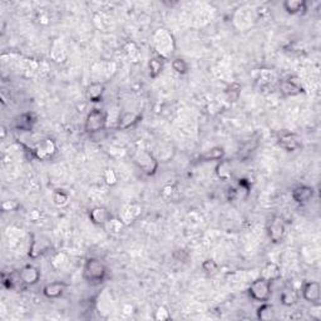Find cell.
Masks as SVG:
<instances>
[{
	"instance_id": "obj_27",
	"label": "cell",
	"mask_w": 321,
	"mask_h": 321,
	"mask_svg": "<svg viewBox=\"0 0 321 321\" xmlns=\"http://www.w3.org/2000/svg\"><path fill=\"white\" fill-rule=\"evenodd\" d=\"M35 118L32 113H24L17 118V128L20 130H32Z\"/></svg>"
},
{
	"instance_id": "obj_4",
	"label": "cell",
	"mask_w": 321,
	"mask_h": 321,
	"mask_svg": "<svg viewBox=\"0 0 321 321\" xmlns=\"http://www.w3.org/2000/svg\"><path fill=\"white\" fill-rule=\"evenodd\" d=\"M249 295L252 300L257 302L268 301L271 296V283L262 278H258L250 285Z\"/></svg>"
},
{
	"instance_id": "obj_2",
	"label": "cell",
	"mask_w": 321,
	"mask_h": 321,
	"mask_svg": "<svg viewBox=\"0 0 321 321\" xmlns=\"http://www.w3.org/2000/svg\"><path fill=\"white\" fill-rule=\"evenodd\" d=\"M153 43H155L158 56L162 59L169 58L173 54L174 49H176L173 35L167 29H163V28L157 29L156 33L153 34Z\"/></svg>"
},
{
	"instance_id": "obj_32",
	"label": "cell",
	"mask_w": 321,
	"mask_h": 321,
	"mask_svg": "<svg viewBox=\"0 0 321 321\" xmlns=\"http://www.w3.org/2000/svg\"><path fill=\"white\" fill-rule=\"evenodd\" d=\"M124 51H126L127 56H128L133 62H137L138 59L141 58V53L140 51H138L137 45H135L134 43H132V41H128V43L124 45Z\"/></svg>"
},
{
	"instance_id": "obj_33",
	"label": "cell",
	"mask_w": 321,
	"mask_h": 321,
	"mask_svg": "<svg viewBox=\"0 0 321 321\" xmlns=\"http://www.w3.org/2000/svg\"><path fill=\"white\" fill-rule=\"evenodd\" d=\"M103 179L108 186H116L117 182H118V177H117L116 171L113 168H107L104 171Z\"/></svg>"
},
{
	"instance_id": "obj_10",
	"label": "cell",
	"mask_w": 321,
	"mask_h": 321,
	"mask_svg": "<svg viewBox=\"0 0 321 321\" xmlns=\"http://www.w3.org/2000/svg\"><path fill=\"white\" fill-rule=\"evenodd\" d=\"M280 90L283 95L288 97H294L300 95V93L304 92V87H302V83L300 80L299 77H291L286 78V79L281 80L280 82Z\"/></svg>"
},
{
	"instance_id": "obj_31",
	"label": "cell",
	"mask_w": 321,
	"mask_h": 321,
	"mask_svg": "<svg viewBox=\"0 0 321 321\" xmlns=\"http://www.w3.org/2000/svg\"><path fill=\"white\" fill-rule=\"evenodd\" d=\"M107 228H108L109 232H113V234H119V232H122V230H123V227L126 226L123 222H122L119 218H109L108 222L106 223Z\"/></svg>"
},
{
	"instance_id": "obj_24",
	"label": "cell",
	"mask_w": 321,
	"mask_h": 321,
	"mask_svg": "<svg viewBox=\"0 0 321 321\" xmlns=\"http://www.w3.org/2000/svg\"><path fill=\"white\" fill-rule=\"evenodd\" d=\"M216 174L222 181H228L232 177V166L228 161L221 160L218 161L217 166H216Z\"/></svg>"
},
{
	"instance_id": "obj_18",
	"label": "cell",
	"mask_w": 321,
	"mask_h": 321,
	"mask_svg": "<svg viewBox=\"0 0 321 321\" xmlns=\"http://www.w3.org/2000/svg\"><path fill=\"white\" fill-rule=\"evenodd\" d=\"M104 90H106V85H104V83L92 82L87 87L85 96H87L88 101H90L92 103H98V102H101L102 98H103Z\"/></svg>"
},
{
	"instance_id": "obj_16",
	"label": "cell",
	"mask_w": 321,
	"mask_h": 321,
	"mask_svg": "<svg viewBox=\"0 0 321 321\" xmlns=\"http://www.w3.org/2000/svg\"><path fill=\"white\" fill-rule=\"evenodd\" d=\"M51 58L53 59V62L56 63H64L68 58L67 54V49H65V45L62 39H54L53 43L51 45Z\"/></svg>"
},
{
	"instance_id": "obj_14",
	"label": "cell",
	"mask_w": 321,
	"mask_h": 321,
	"mask_svg": "<svg viewBox=\"0 0 321 321\" xmlns=\"http://www.w3.org/2000/svg\"><path fill=\"white\" fill-rule=\"evenodd\" d=\"M141 213H142V207H141L140 205H135V203L127 205L124 206L123 210L119 213V220H121L124 225L128 226L140 217Z\"/></svg>"
},
{
	"instance_id": "obj_36",
	"label": "cell",
	"mask_w": 321,
	"mask_h": 321,
	"mask_svg": "<svg viewBox=\"0 0 321 321\" xmlns=\"http://www.w3.org/2000/svg\"><path fill=\"white\" fill-rule=\"evenodd\" d=\"M18 208H19V203L17 202V201L14 200H8V201H4V202L2 203V210L3 212H12V211H17Z\"/></svg>"
},
{
	"instance_id": "obj_7",
	"label": "cell",
	"mask_w": 321,
	"mask_h": 321,
	"mask_svg": "<svg viewBox=\"0 0 321 321\" xmlns=\"http://www.w3.org/2000/svg\"><path fill=\"white\" fill-rule=\"evenodd\" d=\"M267 234L272 244H280L286 234L285 221L280 216H273L267 225Z\"/></svg>"
},
{
	"instance_id": "obj_29",
	"label": "cell",
	"mask_w": 321,
	"mask_h": 321,
	"mask_svg": "<svg viewBox=\"0 0 321 321\" xmlns=\"http://www.w3.org/2000/svg\"><path fill=\"white\" fill-rule=\"evenodd\" d=\"M171 64H172V69H173L177 74L184 75L189 72V64H187V62L185 61V59L174 58Z\"/></svg>"
},
{
	"instance_id": "obj_13",
	"label": "cell",
	"mask_w": 321,
	"mask_h": 321,
	"mask_svg": "<svg viewBox=\"0 0 321 321\" xmlns=\"http://www.w3.org/2000/svg\"><path fill=\"white\" fill-rule=\"evenodd\" d=\"M302 296L310 304H316L320 301L321 288L317 281H309L302 288Z\"/></svg>"
},
{
	"instance_id": "obj_5",
	"label": "cell",
	"mask_w": 321,
	"mask_h": 321,
	"mask_svg": "<svg viewBox=\"0 0 321 321\" xmlns=\"http://www.w3.org/2000/svg\"><path fill=\"white\" fill-rule=\"evenodd\" d=\"M134 163L147 176H153L158 169L157 158L147 151H140V152L135 153Z\"/></svg>"
},
{
	"instance_id": "obj_1",
	"label": "cell",
	"mask_w": 321,
	"mask_h": 321,
	"mask_svg": "<svg viewBox=\"0 0 321 321\" xmlns=\"http://www.w3.org/2000/svg\"><path fill=\"white\" fill-rule=\"evenodd\" d=\"M108 268L99 258H87L83 267V279L89 285H99L107 279Z\"/></svg>"
},
{
	"instance_id": "obj_19",
	"label": "cell",
	"mask_w": 321,
	"mask_h": 321,
	"mask_svg": "<svg viewBox=\"0 0 321 321\" xmlns=\"http://www.w3.org/2000/svg\"><path fill=\"white\" fill-rule=\"evenodd\" d=\"M260 278L265 279V280L270 281V283L279 280L281 278L280 266L275 262H267L261 270Z\"/></svg>"
},
{
	"instance_id": "obj_21",
	"label": "cell",
	"mask_w": 321,
	"mask_h": 321,
	"mask_svg": "<svg viewBox=\"0 0 321 321\" xmlns=\"http://www.w3.org/2000/svg\"><path fill=\"white\" fill-rule=\"evenodd\" d=\"M283 5L284 9L292 15L302 14L307 10V4L305 0H286Z\"/></svg>"
},
{
	"instance_id": "obj_17",
	"label": "cell",
	"mask_w": 321,
	"mask_h": 321,
	"mask_svg": "<svg viewBox=\"0 0 321 321\" xmlns=\"http://www.w3.org/2000/svg\"><path fill=\"white\" fill-rule=\"evenodd\" d=\"M109 218H111V213L106 207L97 206V207H93L89 211V220L97 226H106Z\"/></svg>"
},
{
	"instance_id": "obj_11",
	"label": "cell",
	"mask_w": 321,
	"mask_h": 321,
	"mask_svg": "<svg viewBox=\"0 0 321 321\" xmlns=\"http://www.w3.org/2000/svg\"><path fill=\"white\" fill-rule=\"evenodd\" d=\"M315 191L311 186H306V185H300V186H296L294 190H292V200L296 203H300V205H305V203L310 202L314 197Z\"/></svg>"
},
{
	"instance_id": "obj_26",
	"label": "cell",
	"mask_w": 321,
	"mask_h": 321,
	"mask_svg": "<svg viewBox=\"0 0 321 321\" xmlns=\"http://www.w3.org/2000/svg\"><path fill=\"white\" fill-rule=\"evenodd\" d=\"M275 317H276V312L272 305L267 304V302H262V305H261V306L257 309V319L268 321V320H273Z\"/></svg>"
},
{
	"instance_id": "obj_9",
	"label": "cell",
	"mask_w": 321,
	"mask_h": 321,
	"mask_svg": "<svg viewBox=\"0 0 321 321\" xmlns=\"http://www.w3.org/2000/svg\"><path fill=\"white\" fill-rule=\"evenodd\" d=\"M278 142L281 148H284L288 152H294V151L299 150L301 147V141L297 137L295 133L289 132V130L284 129L278 134Z\"/></svg>"
},
{
	"instance_id": "obj_22",
	"label": "cell",
	"mask_w": 321,
	"mask_h": 321,
	"mask_svg": "<svg viewBox=\"0 0 321 321\" xmlns=\"http://www.w3.org/2000/svg\"><path fill=\"white\" fill-rule=\"evenodd\" d=\"M280 301L284 306H294L299 301V294L292 288H285L280 295Z\"/></svg>"
},
{
	"instance_id": "obj_20",
	"label": "cell",
	"mask_w": 321,
	"mask_h": 321,
	"mask_svg": "<svg viewBox=\"0 0 321 321\" xmlns=\"http://www.w3.org/2000/svg\"><path fill=\"white\" fill-rule=\"evenodd\" d=\"M64 290L65 284L61 283V281H57V283L47 284L43 289V294L48 299H58V297H61L63 295Z\"/></svg>"
},
{
	"instance_id": "obj_12",
	"label": "cell",
	"mask_w": 321,
	"mask_h": 321,
	"mask_svg": "<svg viewBox=\"0 0 321 321\" xmlns=\"http://www.w3.org/2000/svg\"><path fill=\"white\" fill-rule=\"evenodd\" d=\"M20 281L25 285H35L40 280V271L38 267L33 265H27L19 271Z\"/></svg>"
},
{
	"instance_id": "obj_34",
	"label": "cell",
	"mask_w": 321,
	"mask_h": 321,
	"mask_svg": "<svg viewBox=\"0 0 321 321\" xmlns=\"http://www.w3.org/2000/svg\"><path fill=\"white\" fill-rule=\"evenodd\" d=\"M65 263H67V257H65V255L62 254V252H58V254L54 255V257L52 258V266H53L56 270H59V268L63 267Z\"/></svg>"
},
{
	"instance_id": "obj_3",
	"label": "cell",
	"mask_w": 321,
	"mask_h": 321,
	"mask_svg": "<svg viewBox=\"0 0 321 321\" xmlns=\"http://www.w3.org/2000/svg\"><path fill=\"white\" fill-rule=\"evenodd\" d=\"M108 122V114L103 109L95 108L87 114V118L84 121V129L89 134L102 132L107 127Z\"/></svg>"
},
{
	"instance_id": "obj_8",
	"label": "cell",
	"mask_w": 321,
	"mask_h": 321,
	"mask_svg": "<svg viewBox=\"0 0 321 321\" xmlns=\"http://www.w3.org/2000/svg\"><path fill=\"white\" fill-rule=\"evenodd\" d=\"M52 246L51 239L44 235H34L32 242H30V247H29V257L32 258H38L41 255L45 254Z\"/></svg>"
},
{
	"instance_id": "obj_15",
	"label": "cell",
	"mask_w": 321,
	"mask_h": 321,
	"mask_svg": "<svg viewBox=\"0 0 321 321\" xmlns=\"http://www.w3.org/2000/svg\"><path fill=\"white\" fill-rule=\"evenodd\" d=\"M142 119V116L140 113H134V112H124V113L119 114L118 121H117V128L126 130L134 127L138 124Z\"/></svg>"
},
{
	"instance_id": "obj_30",
	"label": "cell",
	"mask_w": 321,
	"mask_h": 321,
	"mask_svg": "<svg viewBox=\"0 0 321 321\" xmlns=\"http://www.w3.org/2000/svg\"><path fill=\"white\" fill-rule=\"evenodd\" d=\"M201 267H202L203 272L207 273V275H215L218 271V263L212 258H207V260L203 261Z\"/></svg>"
},
{
	"instance_id": "obj_6",
	"label": "cell",
	"mask_w": 321,
	"mask_h": 321,
	"mask_svg": "<svg viewBox=\"0 0 321 321\" xmlns=\"http://www.w3.org/2000/svg\"><path fill=\"white\" fill-rule=\"evenodd\" d=\"M32 151L35 158H38L40 161H48L56 156L58 147H57V143L54 142V140H52V138H44V140L39 141L34 146Z\"/></svg>"
},
{
	"instance_id": "obj_25",
	"label": "cell",
	"mask_w": 321,
	"mask_h": 321,
	"mask_svg": "<svg viewBox=\"0 0 321 321\" xmlns=\"http://www.w3.org/2000/svg\"><path fill=\"white\" fill-rule=\"evenodd\" d=\"M163 68H164V61L161 58L160 56L158 57H153V58L150 59L148 62V69H150V77L156 79L158 75L163 72Z\"/></svg>"
},
{
	"instance_id": "obj_28",
	"label": "cell",
	"mask_w": 321,
	"mask_h": 321,
	"mask_svg": "<svg viewBox=\"0 0 321 321\" xmlns=\"http://www.w3.org/2000/svg\"><path fill=\"white\" fill-rule=\"evenodd\" d=\"M69 201V195L63 190H56L53 193V202L58 207H63Z\"/></svg>"
},
{
	"instance_id": "obj_35",
	"label": "cell",
	"mask_w": 321,
	"mask_h": 321,
	"mask_svg": "<svg viewBox=\"0 0 321 321\" xmlns=\"http://www.w3.org/2000/svg\"><path fill=\"white\" fill-rule=\"evenodd\" d=\"M169 317H171V314H169V311L167 310V307L164 306L158 307V309L155 311V314H153V319L157 321L168 320Z\"/></svg>"
},
{
	"instance_id": "obj_23",
	"label": "cell",
	"mask_w": 321,
	"mask_h": 321,
	"mask_svg": "<svg viewBox=\"0 0 321 321\" xmlns=\"http://www.w3.org/2000/svg\"><path fill=\"white\" fill-rule=\"evenodd\" d=\"M225 157V150L222 147H212L211 150L206 151L205 153L200 156V160L202 162L211 161H221Z\"/></svg>"
}]
</instances>
